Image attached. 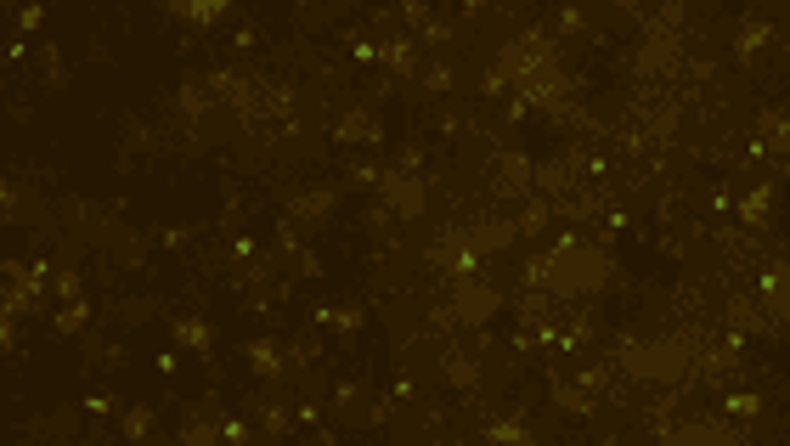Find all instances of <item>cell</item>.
Wrapping results in <instances>:
<instances>
[{"instance_id":"cell-11","label":"cell","mask_w":790,"mask_h":446,"mask_svg":"<svg viewBox=\"0 0 790 446\" xmlns=\"http://www.w3.org/2000/svg\"><path fill=\"white\" fill-rule=\"evenodd\" d=\"M79 328H85V300H68L57 311V334H79Z\"/></svg>"},{"instance_id":"cell-9","label":"cell","mask_w":790,"mask_h":446,"mask_svg":"<svg viewBox=\"0 0 790 446\" xmlns=\"http://www.w3.org/2000/svg\"><path fill=\"white\" fill-rule=\"evenodd\" d=\"M175 339H181V345H192V351H209V345H215V334H209V322H175Z\"/></svg>"},{"instance_id":"cell-12","label":"cell","mask_w":790,"mask_h":446,"mask_svg":"<svg viewBox=\"0 0 790 446\" xmlns=\"http://www.w3.org/2000/svg\"><path fill=\"white\" fill-rule=\"evenodd\" d=\"M728 413L757 418V413H762V396H751V390H740V396H728Z\"/></svg>"},{"instance_id":"cell-13","label":"cell","mask_w":790,"mask_h":446,"mask_svg":"<svg viewBox=\"0 0 790 446\" xmlns=\"http://www.w3.org/2000/svg\"><path fill=\"white\" fill-rule=\"evenodd\" d=\"M181 446H215V430H204V424H192V430L181 435Z\"/></svg>"},{"instance_id":"cell-6","label":"cell","mask_w":790,"mask_h":446,"mask_svg":"<svg viewBox=\"0 0 790 446\" xmlns=\"http://www.w3.org/2000/svg\"><path fill=\"white\" fill-rule=\"evenodd\" d=\"M384 68L390 74H412V63H418V40H407V34H395V40H384Z\"/></svg>"},{"instance_id":"cell-5","label":"cell","mask_w":790,"mask_h":446,"mask_svg":"<svg viewBox=\"0 0 790 446\" xmlns=\"http://www.w3.org/2000/svg\"><path fill=\"white\" fill-rule=\"evenodd\" d=\"M333 136H339V142H384L379 119H367V113H345V119L333 125Z\"/></svg>"},{"instance_id":"cell-2","label":"cell","mask_w":790,"mask_h":446,"mask_svg":"<svg viewBox=\"0 0 790 446\" xmlns=\"http://www.w3.org/2000/svg\"><path fill=\"white\" fill-rule=\"evenodd\" d=\"M768 215H774V181H757V187L740 198V221L745 226H768Z\"/></svg>"},{"instance_id":"cell-10","label":"cell","mask_w":790,"mask_h":446,"mask_svg":"<svg viewBox=\"0 0 790 446\" xmlns=\"http://www.w3.org/2000/svg\"><path fill=\"white\" fill-rule=\"evenodd\" d=\"M491 441H503V446H531V430H525L520 418H503V424H491Z\"/></svg>"},{"instance_id":"cell-3","label":"cell","mask_w":790,"mask_h":446,"mask_svg":"<svg viewBox=\"0 0 790 446\" xmlns=\"http://www.w3.org/2000/svg\"><path fill=\"white\" fill-rule=\"evenodd\" d=\"M779 34L768 29V23H745L740 29V40H734V57H740V63H751V57H762V51L774 46Z\"/></svg>"},{"instance_id":"cell-7","label":"cell","mask_w":790,"mask_h":446,"mask_svg":"<svg viewBox=\"0 0 790 446\" xmlns=\"http://www.w3.org/2000/svg\"><path fill=\"white\" fill-rule=\"evenodd\" d=\"M243 356H249V367H254V373H266V379H271V373H283V356H277V345H271V339H254Z\"/></svg>"},{"instance_id":"cell-1","label":"cell","mask_w":790,"mask_h":446,"mask_svg":"<svg viewBox=\"0 0 790 446\" xmlns=\"http://www.w3.org/2000/svg\"><path fill=\"white\" fill-rule=\"evenodd\" d=\"M531 159H520V153H503V159H497V192H508V198H514V192H531Z\"/></svg>"},{"instance_id":"cell-14","label":"cell","mask_w":790,"mask_h":446,"mask_svg":"<svg viewBox=\"0 0 790 446\" xmlns=\"http://www.w3.org/2000/svg\"><path fill=\"white\" fill-rule=\"evenodd\" d=\"M147 424H153V413H147V407H136V413H130V424H125V430H130V435H142Z\"/></svg>"},{"instance_id":"cell-4","label":"cell","mask_w":790,"mask_h":446,"mask_svg":"<svg viewBox=\"0 0 790 446\" xmlns=\"http://www.w3.org/2000/svg\"><path fill=\"white\" fill-rule=\"evenodd\" d=\"M661 446H740V441H734L723 424H695V430H678L672 441H661Z\"/></svg>"},{"instance_id":"cell-8","label":"cell","mask_w":790,"mask_h":446,"mask_svg":"<svg viewBox=\"0 0 790 446\" xmlns=\"http://www.w3.org/2000/svg\"><path fill=\"white\" fill-rule=\"evenodd\" d=\"M170 12L187 17V23H204V29H209V23H221V17H226V0H204V6H170Z\"/></svg>"}]
</instances>
